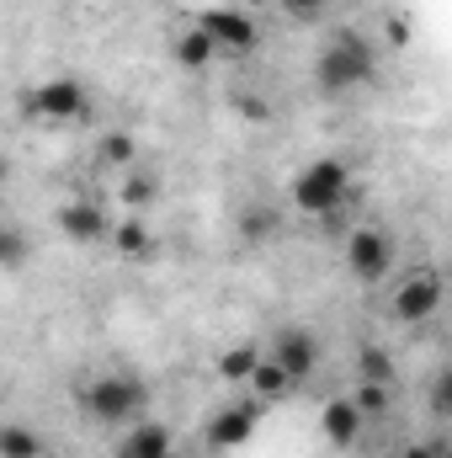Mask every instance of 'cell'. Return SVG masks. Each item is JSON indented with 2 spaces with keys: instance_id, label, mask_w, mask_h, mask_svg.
Listing matches in <instances>:
<instances>
[{
  "instance_id": "cell-5",
  "label": "cell",
  "mask_w": 452,
  "mask_h": 458,
  "mask_svg": "<svg viewBox=\"0 0 452 458\" xmlns=\"http://www.w3.org/2000/svg\"><path fill=\"white\" fill-rule=\"evenodd\" d=\"M394 234L378 225H356L351 234H346V272L356 277V283H383L389 272H394Z\"/></svg>"
},
{
  "instance_id": "cell-4",
  "label": "cell",
  "mask_w": 452,
  "mask_h": 458,
  "mask_svg": "<svg viewBox=\"0 0 452 458\" xmlns=\"http://www.w3.org/2000/svg\"><path fill=\"white\" fill-rule=\"evenodd\" d=\"M16 107H21V117H38V123H80L91 113V91L75 75H48V81L27 86L16 97Z\"/></svg>"
},
{
  "instance_id": "cell-27",
  "label": "cell",
  "mask_w": 452,
  "mask_h": 458,
  "mask_svg": "<svg viewBox=\"0 0 452 458\" xmlns=\"http://www.w3.org/2000/svg\"><path fill=\"white\" fill-rule=\"evenodd\" d=\"M389 43L405 48V43H410V21H389Z\"/></svg>"
},
{
  "instance_id": "cell-26",
  "label": "cell",
  "mask_w": 452,
  "mask_h": 458,
  "mask_svg": "<svg viewBox=\"0 0 452 458\" xmlns=\"http://www.w3.org/2000/svg\"><path fill=\"white\" fill-rule=\"evenodd\" d=\"M399 458H442V448H437V443H410Z\"/></svg>"
},
{
  "instance_id": "cell-12",
  "label": "cell",
  "mask_w": 452,
  "mask_h": 458,
  "mask_svg": "<svg viewBox=\"0 0 452 458\" xmlns=\"http://www.w3.org/2000/svg\"><path fill=\"white\" fill-rule=\"evenodd\" d=\"M117 458H176V432H171L165 421H144V416H138V421L128 427Z\"/></svg>"
},
{
  "instance_id": "cell-13",
  "label": "cell",
  "mask_w": 452,
  "mask_h": 458,
  "mask_svg": "<svg viewBox=\"0 0 452 458\" xmlns=\"http://www.w3.org/2000/svg\"><path fill=\"white\" fill-rule=\"evenodd\" d=\"M107 240H113L117 256H128V261H144V256L160 250V234H155V225H149L144 214H122V219H113Z\"/></svg>"
},
{
  "instance_id": "cell-1",
  "label": "cell",
  "mask_w": 452,
  "mask_h": 458,
  "mask_svg": "<svg viewBox=\"0 0 452 458\" xmlns=\"http://www.w3.org/2000/svg\"><path fill=\"white\" fill-rule=\"evenodd\" d=\"M346 198H351V165L340 155H314L288 182V203L309 219H336L346 208Z\"/></svg>"
},
{
  "instance_id": "cell-8",
  "label": "cell",
  "mask_w": 452,
  "mask_h": 458,
  "mask_svg": "<svg viewBox=\"0 0 452 458\" xmlns=\"http://www.w3.org/2000/svg\"><path fill=\"white\" fill-rule=\"evenodd\" d=\"M293 384H304L314 368H320V357H325V346H320V336L309 331V326H282L277 336H272V346H261Z\"/></svg>"
},
{
  "instance_id": "cell-22",
  "label": "cell",
  "mask_w": 452,
  "mask_h": 458,
  "mask_svg": "<svg viewBox=\"0 0 452 458\" xmlns=\"http://www.w3.org/2000/svg\"><path fill=\"white\" fill-rule=\"evenodd\" d=\"M277 229H282V219H277L272 208H245V214H239V234H245V240H255V245H261V240H272Z\"/></svg>"
},
{
  "instance_id": "cell-24",
  "label": "cell",
  "mask_w": 452,
  "mask_h": 458,
  "mask_svg": "<svg viewBox=\"0 0 452 458\" xmlns=\"http://www.w3.org/2000/svg\"><path fill=\"white\" fill-rule=\"evenodd\" d=\"M277 5H282V16H293V21H314V16L331 11V0H277Z\"/></svg>"
},
{
  "instance_id": "cell-9",
  "label": "cell",
  "mask_w": 452,
  "mask_h": 458,
  "mask_svg": "<svg viewBox=\"0 0 452 458\" xmlns=\"http://www.w3.org/2000/svg\"><path fill=\"white\" fill-rule=\"evenodd\" d=\"M389 315H394L399 326H426V320H437V315H442V283H437L431 272H410V277L394 288Z\"/></svg>"
},
{
  "instance_id": "cell-19",
  "label": "cell",
  "mask_w": 452,
  "mask_h": 458,
  "mask_svg": "<svg viewBox=\"0 0 452 458\" xmlns=\"http://www.w3.org/2000/svg\"><path fill=\"white\" fill-rule=\"evenodd\" d=\"M43 432L38 427H0V458H43Z\"/></svg>"
},
{
  "instance_id": "cell-29",
  "label": "cell",
  "mask_w": 452,
  "mask_h": 458,
  "mask_svg": "<svg viewBox=\"0 0 452 458\" xmlns=\"http://www.w3.org/2000/svg\"><path fill=\"white\" fill-rule=\"evenodd\" d=\"M0 427H5V421H0Z\"/></svg>"
},
{
  "instance_id": "cell-7",
  "label": "cell",
  "mask_w": 452,
  "mask_h": 458,
  "mask_svg": "<svg viewBox=\"0 0 452 458\" xmlns=\"http://www.w3.org/2000/svg\"><path fill=\"white\" fill-rule=\"evenodd\" d=\"M255 427H261V405H255V400H224V405L208 416L203 443H208V454H239V448L255 437Z\"/></svg>"
},
{
  "instance_id": "cell-28",
  "label": "cell",
  "mask_w": 452,
  "mask_h": 458,
  "mask_svg": "<svg viewBox=\"0 0 452 458\" xmlns=\"http://www.w3.org/2000/svg\"><path fill=\"white\" fill-rule=\"evenodd\" d=\"M5 182H11V160L0 155V187H5Z\"/></svg>"
},
{
  "instance_id": "cell-16",
  "label": "cell",
  "mask_w": 452,
  "mask_h": 458,
  "mask_svg": "<svg viewBox=\"0 0 452 458\" xmlns=\"http://www.w3.org/2000/svg\"><path fill=\"white\" fill-rule=\"evenodd\" d=\"M96 160H102L107 171H133V160H138V139H133L128 128H107V133L96 139Z\"/></svg>"
},
{
  "instance_id": "cell-3",
  "label": "cell",
  "mask_w": 452,
  "mask_h": 458,
  "mask_svg": "<svg viewBox=\"0 0 452 458\" xmlns=\"http://www.w3.org/2000/svg\"><path fill=\"white\" fill-rule=\"evenodd\" d=\"M80 411L91 421H102V427H128V421H138L149 411V384L138 373L113 368V373H102V378H91L80 389Z\"/></svg>"
},
{
  "instance_id": "cell-30",
  "label": "cell",
  "mask_w": 452,
  "mask_h": 458,
  "mask_svg": "<svg viewBox=\"0 0 452 458\" xmlns=\"http://www.w3.org/2000/svg\"><path fill=\"white\" fill-rule=\"evenodd\" d=\"M239 5H245V0H239Z\"/></svg>"
},
{
  "instance_id": "cell-14",
  "label": "cell",
  "mask_w": 452,
  "mask_h": 458,
  "mask_svg": "<svg viewBox=\"0 0 452 458\" xmlns=\"http://www.w3.org/2000/svg\"><path fill=\"white\" fill-rule=\"evenodd\" d=\"M245 389H250V400H255V405H277V400H288L298 384H293V378H288L272 357H261V368L250 373V384H245Z\"/></svg>"
},
{
  "instance_id": "cell-20",
  "label": "cell",
  "mask_w": 452,
  "mask_h": 458,
  "mask_svg": "<svg viewBox=\"0 0 452 458\" xmlns=\"http://www.w3.org/2000/svg\"><path fill=\"white\" fill-rule=\"evenodd\" d=\"M346 400H351L367 421H378V416H389V405H394V384H356Z\"/></svg>"
},
{
  "instance_id": "cell-17",
  "label": "cell",
  "mask_w": 452,
  "mask_h": 458,
  "mask_svg": "<svg viewBox=\"0 0 452 458\" xmlns=\"http://www.w3.org/2000/svg\"><path fill=\"white\" fill-rule=\"evenodd\" d=\"M261 346L255 342H239V346H224V357H219V378L224 384H250V373L261 368Z\"/></svg>"
},
{
  "instance_id": "cell-10",
  "label": "cell",
  "mask_w": 452,
  "mask_h": 458,
  "mask_svg": "<svg viewBox=\"0 0 452 458\" xmlns=\"http://www.w3.org/2000/svg\"><path fill=\"white\" fill-rule=\"evenodd\" d=\"M54 225H59V234H64L70 245H102L107 229H113V214H107L96 198H70V203L54 214Z\"/></svg>"
},
{
  "instance_id": "cell-25",
  "label": "cell",
  "mask_w": 452,
  "mask_h": 458,
  "mask_svg": "<svg viewBox=\"0 0 452 458\" xmlns=\"http://www.w3.org/2000/svg\"><path fill=\"white\" fill-rule=\"evenodd\" d=\"M234 107H239V117H250V123H266V117H272V107H266V97H261V91H239V97H234Z\"/></svg>"
},
{
  "instance_id": "cell-2",
  "label": "cell",
  "mask_w": 452,
  "mask_h": 458,
  "mask_svg": "<svg viewBox=\"0 0 452 458\" xmlns=\"http://www.w3.org/2000/svg\"><path fill=\"white\" fill-rule=\"evenodd\" d=\"M372 75H378V54L362 32H336L314 59V86L325 97H351V91L372 86Z\"/></svg>"
},
{
  "instance_id": "cell-23",
  "label": "cell",
  "mask_w": 452,
  "mask_h": 458,
  "mask_svg": "<svg viewBox=\"0 0 452 458\" xmlns=\"http://www.w3.org/2000/svg\"><path fill=\"white\" fill-rule=\"evenodd\" d=\"M32 256V245H27V234L11 225H0V272H11V267H21Z\"/></svg>"
},
{
  "instance_id": "cell-18",
  "label": "cell",
  "mask_w": 452,
  "mask_h": 458,
  "mask_svg": "<svg viewBox=\"0 0 452 458\" xmlns=\"http://www.w3.org/2000/svg\"><path fill=\"white\" fill-rule=\"evenodd\" d=\"M213 59H219V48L208 43L203 27H187V32L176 38V64H181V70H208Z\"/></svg>"
},
{
  "instance_id": "cell-21",
  "label": "cell",
  "mask_w": 452,
  "mask_h": 458,
  "mask_svg": "<svg viewBox=\"0 0 452 458\" xmlns=\"http://www.w3.org/2000/svg\"><path fill=\"white\" fill-rule=\"evenodd\" d=\"M356 384H394V362L383 346H362L356 352Z\"/></svg>"
},
{
  "instance_id": "cell-6",
  "label": "cell",
  "mask_w": 452,
  "mask_h": 458,
  "mask_svg": "<svg viewBox=\"0 0 452 458\" xmlns=\"http://www.w3.org/2000/svg\"><path fill=\"white\" fill-rule=\"evenodd\" d=\"M192 27H203V32H208V43H213L219 54H250V48L261 43V21H255L245 5H229V0L208 5V11H197V21H192Z\"/></svg>"
},
{
  "instance_id": "cell-11",
  "label": "cell",
  "mask_w": 452,
  "mask_h": 458,
  "mask_svg": "<svg viewBox=\"0 0 452 458\" xmlns=\"http://www.w3.org/2000/svg\"><path fill=\"white\" fill-rule=\"evenodd\" d=\"M362 432H367V416H362L346 394H336V400L320 405V437H325L331 448H351V443H362Z\"/></svg>"
},
{
  "instance_id": "cell-15",
  "label": "cell",
  "mask_w": 452,
  "mask_h": 458,
  "mask_svg": "<svg viewBox=\"0 0 452 458\" xmlns=\"http://www.w3.org/2000/svg\"><path fill=\"white\" fill-rule=\"evenodd\" d=\"M117 198H122L128 214H149V208L160 203V176H155V171H128L122 187H117Z\"/></svg>"
}]
</instances>
